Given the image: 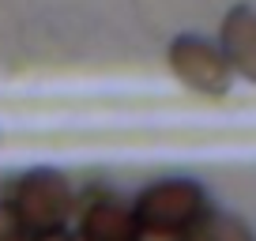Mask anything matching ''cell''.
Segmentation results:
<instances>
[{
    "label": "cell",
    "instance_id": "3957f363",
    "mask_svg": "<svg viewBox=\"0 0 256 241\" xmlns=\"http://www.w3.org/2000/svg\"><path fill=\"white\" fill-rule=\"evenodd\" d=\"M170 68L177 72V80L184 87L200 90V94L222 98L230 90V64H226V56L215 46H208L204 38H192V34L174 38V46H170Z\"/></svg>",
    "mask_w": 256,
    "mask_h": 241
},
{
    "label": "cell",
    "instance_id": "8992f818",
    "mask_svg": "<svg viewBox=\"0 0 256 241\" xmlns=\"http://www.w3.org/2000/svg\"><path fill=\"white\" fill-rule=\"evenodd\" d=\"M192 241H252L248 226L234 215H218V211H204L192 222Z\"/></svg>",
    "mask_w": 256,
    "mask_h": 241
},
{
    "label": "cell",
    "instance_id": "5b68a950",
    "mask_svg": "<svg viewBox=\"0 0 256 241\" xmlns=\"http://www.w3.org/2000/svg\"><path fill=\"white\" fill-rule=\"evenodd\" d=\"M140 226L132 211H120L113 204H98L83 215V241H140Z\"/></svg>",
    "mask_w": 256,
    "mask_h": 241
},
{
    "label": "cell",
    "instance_id": "7a4b0ae2",
    "mask_svg": "<svg viewBox=\"0 0 256 241\" xmlns=\"http://www.w3.org/2000/svg\"><path fill=\"white\" fill-rule=\"evenodd\" d=\"M200 215H204V192L192 181H158V185H151L140 196L136 211H132L136 226L147 234L192 230V222Z\"/></svg>",
    "mask_w": 256,
    "mask_h": 241
},
{
    "label": "cell",
    "instance_id": "ba28073f",
    "mask_svg": "<svg viewBox=\"0 0 256 241\" xmlns=\"http://www.w3.org/2000/svg\"><path fill=\"white\" fill-rule=\"evenodd\" d=\"M34 241H76V238H68L64 230H49V234H38Z\"/></svg>",
    "mask_w": 256,
    "mask_h": 241
},
{
    "label": "cell",
    "instance_id": "52a82bcc",
    "mask_svg": "<svg viewBox=\"0 0 256 241\" xmlns=\"http://www.w3.org/2000/svg\"><path fill=\"white\" fill-rule=\"evenodd\" d=\"M0 241H23V226L8 204H0Z\"/></svg>",
    "mask_w": 256,
    "mask_h": 241
},
{
    "label": "cell",
    "instance_id": "277c9868",
    "mask_svg": "<svg viewBox=\"0 0 256 241\" xmlns=\"http://www.w3.org/2000/svg\"><path fill=\"white\" fill-rule=\"evenodd\" d=\"M222 56L230 72H241L248 83H256V12L234 8L222 19Z\"/></svg>",
    "mask_w": 256,
    "mask_h": 241
},
{
    "label": "cell",
    "instance_id": "6da1fadb",
    "mask_svg": "<svg viewBox=\"0 0 256 241\" xmlns=\"http://www.w3.org/2000/svg\"><path fill=\"white\" fill-rule=\"evenodd\" d=\"M4 204L16 211L19 226L34 234L60 230L64 218L72 215V188L53 170H34V174L16 177L4 192Z\"/></svg>",
    "mask_w": 256,
    "mask_h": 241
}]
</instances>
